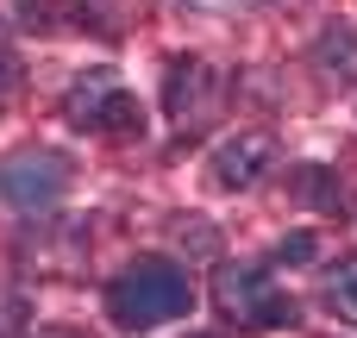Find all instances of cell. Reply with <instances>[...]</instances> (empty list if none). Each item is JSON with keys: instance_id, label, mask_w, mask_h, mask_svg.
<instances>
[{"instance_id": "6da1fadb", "label": "cell", "mask_w": 357, "mask_h": 338, "mask_svg": "<svg viewBox=\"0 0 357 338\" xmlns=\"http://www.w3.org/2000/svg\"><path fill=\"white\" fill-rule=\"evenodd\" d=\"M188 307H195V282L169 257H138L107 282V320L119 332H157V326L182 320Z\"/></svg>"}, {"instance_id": "7a4b0ae2", "label": "cell", "mask_w": 357, "mask_h": 338, "mask_svg": "<svg viewBox=\"0 0 357 338\" xmlns=\"http://www.w3.org/2000/svg\"><path fill=\"white\" fill-rule=\"evenodd\" d=\"M63 119L75 132H100V138H144V113L119 88L113 69H82L63 94Z\"/></svg>"}, {"instance_id": "3957f363", "label": "cell", "mask_w": 357, "mask_h": 338, "mask_svg": "<svg viewBox=\"0 0 357 338\" xmlns=\"http://www.w3.org/2000/svg\"><path fill=\"white\" fill-rule=\"evenodd\" d=\"M213 307H220V320H232V326H251V332H264V326H295V301L270 282V270H257V263H226V270H213Z\"/></svg>"}, {"instance_id": "277c9868", "label": "cell", "mask_w": 357, "mask_h": 338, "mask_svg": "<svg viewBox=\"0 0 357 338\" xmlns=\"http://www.w3.org/2000/svg\"><path fill=\"white\" fill-rule=\"evenodd\" d=\"M220 94H226V82L201 56H176L169 75H163V107H169V119L182 132H201L207 119H220Z\"/></svg>"}, {"instance_id": "5b68a950", "label": "cell", "mask_w": 357, "mask_h": 338, "mask_svg": "<svg viewBox=\"0 0 357 338\" xmlns=\"http://www.w3.org/2000/svg\"><path fill=\"white\" fill-rule=\"evenodd\" d=\"M63 188H69V157H56V151H19V157L0 163V194H6L19 213L56 207Z\"/></svg>"}, {"instance_id": "8992f818", "label": "cell", "mask_w": 357, "mask_h": 338, "mask_svg": "<svg viewBox=\"0 0 357 338\" xmlns=\"http://www.w3.org/2000/svg\"><path fill=\"white\" fill-rule=\"evenodd\" d=\"M270 163H276V138L270 132H238L213 151V182L220 188H257Z\"/></svg>"}, {"instance_id": "52a82bcc", "label": "cell", "mask_w": 357, "mask_h": 338, "mask_svg": "<svg viewBox=\"0 0 357 338\" xmlns=\"http://www.w3.org/2000/svg\"><path fill=\"white\" fill-rule=\"evenodd\" d=\"M314 63H320L333 82H357V31H351V25H333V31H320V44H314Z\"/></svg>"}, {"instance_id": "ba28073f", "label": "cell", "mask_w": 357, "mask_h": 338, "mask_svg": "<svg viewBox=\"0 0 357 338\" xmlns=\"http://www.w3.org/2000/svg\"><path fill=\"white\" fill-rule=\"evenodd\" d=\"M295 188H301V201H314V207H326V213H339V207H345V182H333L320 163H307V169L295 176Z\"/></svg>"}, {"instance_id": "9c48e42d", "label": "cell", "mask_w": 357, "mask_h": 338, "mask_svg": "<svg viewBox=\"0 0 357 338\" xmlns=\"http://www.w3.org/2000/svg\"><path fill=\"white\" fill-rule=\"evenodd\" d=\"M326 307H333L339 320H351V326H357V257H345V263L333 270V282H326Z\"/></svg>"}, {"instance_id": "30bf717a", "label": "cell", "mask_w": 357, "mask_h": 338, "mask_svg": "<svg viewBox=\"0 0 357 338\" xmlns=\"http://www.w3.org/2000/svg\"><path fill=\"white\" fill-rule=\"evenodd\" d=\"M301 257H314V238H307V232H295V238L276 245V263H301Z\"/></svg>"}, {"instance_id": "8fae6325", "label": "cell", "mask_w": 357, "mask_h": 338, "mask_svg": "<svg viewBox=\"0 0 357 338\" xmlns=\"http://www.w3.org/2000/svg\"><path fill=\"white\" fill-rule=\"evenodd\" d=\"M31 338H75V332H31Z\"/></svg>"}]
</instances>
